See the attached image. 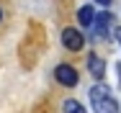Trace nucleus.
<instances>
[{"mask_svg": "<svg viewBox=\"0 0 121 113\" xmlns=\"http://www.w3.org/2000/svg\"><path fill=\"white\" fill-rule=\"evenodd\" d=\"M113 39H116L119 46H121V26H113Z\"/></svg>", "mask_w": 121, "mask_h": 113, "instance_id": "obj_8", "label": "nucleus"}, {"mask_svg": "<svg viewBox=\"0 0 121 113\" xmlns=\"http://www.w3.org/2000/svg\"><path fill=\"white\" fill-rule=\"evenodd\" d=\"M0 23H3V8H0Z\"/></svg>", "mask_w": 121, "mask_h": 113, "instance_id": "obj_11", "label": "nucleus"}, {"mask_svg": "<svg viewBox=\"0 0 121 113\" xmlns=\"http://www.w3.org/2000/svg\"><path fill=\"white\" fill-rule=\"evenodd\" d=\"M54 80L62 85V88H75L80 82V75L72 64H57L54 67Z\"/></svg>", "mask_w": 121, "mask_h": 113, "instance_id": "obj_2", "label": "nucleus"}, {"mask_svg": "<svg viewBox=\"0 0 121 113\" xmlns=\"http://www.w3.org/2000/svg\"><path fill=\"white\" fill-rule=\"evenodd\" d=\"M77 23H80L82 28L93 26V23H95V8H93V5H80V10H77Z\"/></svg>", "mask_w": 121, "mask_h": 113, "instance_id": "obj_6", "label": "nucleus"}, {"mask_svg": "<svg viewBox=\"0 0 121 113\" xmlns=\"http://www.w3.org/2000/svg\"><path fill=\"white\" fill-rule=\"evenodd\" d=\"M98 5H103V8H108V5H111V3H113V0H95Z\"/></svg>", "mask_w": 121, "mask_h": 113, "instance_id": "obj_9", "label": "nucleus"}, {"mask_svg": "<svg viewBox=\"0 0 121 113\" xmlns=\"http://www.w3.org/2000/svg\"><path fill=\"white\" fill-rule=\"evenodd\" d=\"M116 75H119V85H121V64H116Z\"/></svg>", "mask_w": 121, "mask_h": 113, "instance_id": "obj_10", "label": "nucleus"}, {"mask_svg": "<svg viewBox=\"0 0 121 113\" xmlns=\"http://www.w3.org/2000/svg\"><path fill=\"white\" fill-rule=\"evenodd\" d=\"M88 95H90V108H93V113H119V100L111 95V90L103 82H95Z\"/></svg>", "mask_w": 121, "mask_h": 113, "instance_id": "obj_1", "label": "nucleus"}, {"mask_svg": "<svg viewBox=\"0 0 121 113\" xmlns=\"http://www.w3.org/2000/svg\"><path fill=\"white\" fill-rule=\"evenodd\" d=\"M62 111H65V113H85V108H82L75 98H67V100H65V105H62Z\"/></svg>", "mask_w": 121, "mask_h": 113, "instance_id": "obj_7", "label": "nucleus"}, {"mask_svg": "<svg viewBox=\"0 0 121 113\" xmlns=\"http://www.w3.org/2000/svg\"><path fill=\"white\" fill-rule=\"evenodd\" d=\"M113 23V16L108 10L95 13V23H93V41H108V28Z\"/></svg>", "mask_w": 121, "mask_h": 113, "instance_id": "obj_3", "label": "nucleus"}, {"mask_svg": "<svg viewBox=\"0 0 121 113\" xmlns=\"http://www.w3.org/2000/svg\"><path fill=\"white\" fill-rule=\"evenodd\" d=\"M88 72L93 75V80H95V82H100V80L106 77V59H103V57H98L95 51H93V54L88 57Z\"/></svg>", "mask_w": 121, "mask_h": 113, "instance_id": "obj_5", "label": "nucleus"}, {"mask_svg": "<svg viewBox=\"0 0 121 113\" xmlns=\"http://www.w3.org/2000/svg\"><path fill=\"white\" fill-rule=\"evenodd\" d=\"M62 46H65L67 51H80V49L85 46V36H82V31L75 28V26H67V28L62 31Z\"/></svg>", "mask_w": 121, "mask_h": 113, "instance_id": "obj_4", "label": "nucleus"}]
</instances>
